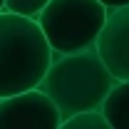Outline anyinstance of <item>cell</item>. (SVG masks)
I'll use <instances>...</instances> for the list:
<instances>
[{
	"mask_svg": "<svg viewBox=\"0 0 129 129\" xmlns=\"http://www.w3.org/2000/svg\"><path fill=\"white\" fill-rule=\"evenodd\" d=\"M3 10H5V0H0V13H3Z\"/></svg>",
	"mask_w": 129,
	"mask_h": 129,
	"instance_id": "10",
	"label": "cell"
},
{
	"mask_svg": "<svg viewBox=\"0 0 129 129\" xmlns=\"http://www.w3.org/2000/svg\"><path fill=\"white\" fill-rule=\"evenodd\" d=\"M45 5H47V0H5L8 13H17L25 17H37Z\"/></svg>",
	"mask_w": 129,
	"mask_h": 129,
	"instance_id": "8",
	"label": "cell"
},
{
	"mask_svg": "<svg viewBox=\"0 0 129 129\" xmlns=\"http://www.w3.org/2000/svg\"><path fill=\"white\" fill-rule=\"evenodd\" d=\"M62 117L40 87L0 97V129H60Z\"/></svg>",
	"mask_w": 129,
	"mask_h": 129,
	"instance_id": "4",
	"label": "cell"
},
{
	"mask_svg": "<svg viewBox=\"0 0 129 129\" xmlns=\"http://www.w3.org/2000/svg\"><path fill=\"white\" fill-rule=\"evenodd\" d=\"M94 50L114 75V80H129V3L107 8Z\"/></svg>",
	"mask_w": 129,
	"mask_h": 129,
	"instance_id": "5",
	"label": "cell"
},
{
	"mask_svg": "<svg viewBox=\"0 0 129 129\" xmlns=\"http://www.w3.org/2000/svg\"><path fill=\"white\" fill-rule=\"evenodd\" d=\"M107 15L99 0H47L35 17L52 55L94 47V40Z\"/></svg>",
	"mask_w": 129,
	"mask_h": 129,
	"instance_id": "3",
	"label": "cell"
},
{
	"mask_svg": "<svg viewBox=\"0 0 129 129\" xmlns=\"http://www.w3.org/2000/svg\"><path fill=\"white\" fill-rule=\"evenodd\" d=\"M102 114L109 129H129V80H117L102 102Z\"/></svg>",
	"mask_w": 129,
	"mask_h": 129,
	"instance_id": "6",
	"label": "cell"
},
{
	"mask_svg": "<svg viewBox=\"0 0 129 129\" xmlns=\"http://www.w3.org/2000/svg\"><path fill=\"white\" fill-rule=\"evenodd\" d=\"M114 82V75L107 70L97 50L87 47L52 55V62L37 87L55 102L60 117L64 119L82 109H99Z\"/></svg>",
	"mask_w": 129,
	"mask_h": 129,
	"instance_id": "1",
	"label": "cell"
},
{
	"mask_svg": "<svg viewBox=\"0 0 129 129\" xmlns=\"http://www.w3.org/2000/svg\"><path fill=\"white\" fill-rule=\"evenodd\" d=\"M52 62L45 35L35 17L0 13V97L37 87Z\"/></svg>",
	"mask_w": 129,
	"mask_h": 129,
	"instance_id": "2",
	"label": "cell"
},
{
	"mask_svg": "<svg viewBox=\"0 0 129 129\" xmlns=\"http://www.w3.org/2000/svg\"><path fill=\"white\" fill-rule=\"evenodd\" d=\"M104 8H119V5H127L129 0H99Z\"/></svg>",
	"mask_w": 129,
	"mask_h": 129,
	"instance_id": "9",
	"label": "cell"
},
{
	"mask_svg": "<svg viewBox=\"0 0 129 129\" xmlns=\"http://www.w3.org/2000/svg\"><path fill=\"white\" fill-rule=\"evenodd\" d=\"M60 129H109V122L102 109H82L72 117H64Z\"/></svg>",
	"mask_w": 129,
	"mask_h": 129,
	"instance_id": "7",
	"label": "cell"
}]
</instances>
